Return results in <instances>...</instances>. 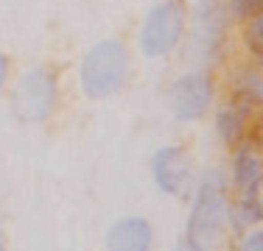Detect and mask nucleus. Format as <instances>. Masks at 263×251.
<instances>
[{
	"label": "nucleus",
	"instance_id": "f3484780",
	"mask_svg": "<svg viewBox=\"0 0 263 251\" xmlns=\"http://www.w3.org/2000/svg\"><path fill=\"white\" fill-rule=\"evenodd\" d=\"M196 3H202V6H213L216 0H196Z\"/></svg>",
	"mask_w": 263,
	"mask_h": 251
},
{
	"label": "nucleus",
	"instance_id": "9d476101",
	"mask_svg": "<svg viewBox=\"0 0 263 251\" xmlns=\"http://www.w3.org/2000/svg\"><path fill=\"white\" fill-rule=\"evenodd\" d=\"M247 115L249 112L238 103H224L221 109L216 112V131L218 137L224 140V145L235 148L243 142V134H247Z\"/></svg>",
	"mask_w": 263,
	"mask_h": 251
},
{
	"label": "nucleus",
	"instance_id": "2eb2a0df",
	"mask_svg": "<svg viewBox=\"0 0 263 251\" xmlns=\"http://www.w3.org/2000/svg\"><path fill=\"white\" fill-rule=\"evenodd\" d=\"M243 48H247L252 65L263 70V36H258V39H243Z\"/></svg>",
	"mask_w": 263,
	"mask_h": 251
},
{
	"label": "nucleus",
	"instance_id": "1a4fd4ad",
	"mask_svg": "<svg viewBox=\"0 0 263 251\" xmlns=\"http://www.w3.org/2000/svg\"><path fill=\"white\" fill-rule=\"evenodd\" d=\"M233 184L238 193H258L263 187V154L252 145H235Z\"/></svg>",
	"mask_w": 263,
	"mask_h": 251
},
{
	"label": "nucleus",
	"instance_id": "6ab92c4d",
	"mask_svg": "<svg viewBox=\"0 0 263 251\" xmlns=\"http://www.w3.org/2000/svg\"><path fill=\"white\" fill-rule=\"evenodd\" d=\"M260 142H263V120H260Z\"/></svg>",
	"mask_w": 263,
	"mask_h": 251
},
{
	"label": "nucleus",
	"instance_id": "f257e3e1",
	"mask_svg": "<svg viewBox=\"0 0 263 251\" xmlns=\"http://www.w3.org/2000/svg\"><path fill=\"white\" fill-rule=\"evenodd\" d=\"M129 75V50L118 39H104L87 50L79 67V81L87 98H109Z\"/></svg>",
	"mask_w": 263,
	"mask_h": 251
},
{
	"label": "nucleus",
	"instance_id": "6e6552de",
	"mask_svg": "<svg viewBox=\"0 0 263 251\" xmlns=\"http://www.w3.org/2000/svg\"><path fill=\"white\" fill-rule=\"evenodd\" d=\"M230 100L247 112H263V70L255 65L235 70L230 81Z\"/></svg>",
	"mask_w": 263,
	"mask_h": 251
},
{
	"label": "nucleus",
	"instance_id": "f8f14e48",
	"mask_svg": "<svg viewBox=\"0 0 263 251\" xmlns=\"http://www.w3.org/2000/svg\"><path fill=\"white\" fill-rule=\"evenodd\" d=\"M227 9H230V17H233V20L247 23L249 17H255L263 9V0H227Z\"/></svg>",
	"mask_w": 263,
	"mask_h": 251
},
{
	"label": "nucleus",
	"instance_id": "ddd939ff",
	"mask_svg": "<svg viewBox=\"0 0 263 251\" xmlns=\"http://www.w3.org/2000/svg\"><path fill=\"white\" fill-rule=\"evenodd\" d=\"M238 251H263V229H249L238 243Z\"/></svg>",
	"mask_w": 263,
	"mask_h": 251
},
{
	"label": "nucleus",
	"instance_id": "a211bd4d",
	"mask_svg": "<svg viewBox=\"0 0 263 251\" xmlns=\"http://www.w3.org/2000/svg\"><path fill=\"white\" fill-rule=\"evenodd\" d=\"M179 251H193L191 246H187V243H185V246H179Z\"/></svg>",
	"mask_w": 263,
	"mask_h": 251
},
{
	"label": "nucleus",
	"instance_id": "aec40b11",
	"mask_svg": "<svg viewBox=\"0 0 263 251\" xmlns=\"http://www.w3.org/2000/svg\"><path fill=\"white\" fill-rule=\"evenodd\" d=\"M0 251H6V246H3V243H0Z\"/></svg>",
	"mask_w": 263,
	"mask_h": 251
},
{
	"label": "nucleus",
	"instance_id": "39448f33",
	"mask_svg": "<svg viewBox=\"0 0 263 251\" xmlns=\"http://www.w3.org/2000/svg\"><path fill=\"white\" fill-rule=\"evenodd\" d=\"M213 78L204 73H187L177 84L171 87V95H168V103H171V112L177 120H199V117L208 115L210 103H213Z\"/></svg>",
	"mask_w": 263,
	"mask_h": 251
},
{
	"label": "nucleus",
	"instance_id": "4468645a",
	"mask_svg": "<svg viewBox=\"0 0 263 251\" xmlns=\"http://www.w3.org/2000/svg\"><path fill=\"white\" fill-rule=\"evenodd\" d=\"M258 36H263V9L243 23V39H258Z\"/></svg>",
	"mask_w": 263,
	"mask_h": 251
},
{
	"label": "nucleus",
	"instance_id": "0eeeda50",
	"mask_svg": "<svg viewBox=\"0 0 263 251\" xmlns=\"http://www.w3.org/2000/svg\"><path fill=\"white\" fill-rule=\"evenodd\" d=\"M109 251H148L152 248V226L143 218H123L106 235Z\"/></svg>",
	"mask_w": 263,
	"mask_h": 251
},
{
	"label": "nucleus",
	"instance_id": "20e7f679",
	"mask_svg": "<svg viewBox=\"0 0 263 251\" xmlns=\"http://www.w3.org/2000/svg\"><path fill=\"white\" fill-rule=\"evenodd\" d=\"M185 23L187 11L182 0H160L157 6H152V11L140 25V50L148 59H162L174 53L182 42Z\"/></svg>",
	"mask_w": 263,
	"mask_h": 251
},
{
	"label": "nucleus",
	"instance_id": "f03ea898",
	"mask_svg": "<svg viewBox=\"0 0 263 251\" xmlns=\"http://www.w3.org/2000/svg\"><path fill=\"white\" fill-rule=\"evenodd\" d=\"M227 226V196L218 176H208L193 201V212L187 218V246L193 251H213L221 243Z\"/></svg>",
	"mask_w": 263,
	"mask_h": 251
},
{
	"label": "nucleus",
	"instance_id": "423d86ee",
	"mask_svg": "<svg viewBox=\"0 0 263 251\" xmlns=\"http://www.w3.org/2000/svg\"><path fill=\"white\" fill-rule=\"evenodd\" d=\"M152 171H154V181L160 184L162 193L182 196L187 184H191V159L177 145L160 148L152 159Z\"/></svg>",
	"mask_w": 263,
	"mask_h": 251
},
{
	"label": "nucleus",
	"instance_id": "7ed1b4c3",
	"mask_svg": "<svg viewBox=\"0 0 263 251\" xmlns=\"http://www.w3.org/2000/svg\"><path fill=\"white\" fill-rule=\"evenodd\" d=\"M59 98V75L51 67H31L11 90V112L23 123H42L51 117Z\"/></svg>",
	"mask_w": 263,
	"mask_h": 251
},
{
	"label": "nucleus",
	"instance_id": "9b49d317",
	"mask_svg": "<svg viewBox=\"0 0 263 251\" xmlns=\"http://www.w3.org/2000/svg\"><path fill=\"white\" fill-rule=\"evenodd\" d=\"M263 221V201L258 193H241L233 204L227 206V223L235 232L252 229Z\"/></svg>",
	"mask_w": 263,
	"mask_h": 251
},
{
	"label": "nucleus",
	"instance_id": "dca6fc26",
	"mask_svg": "<svg viewBox=\"0 0 263 251\" xmlns=\"http://www.w3.org/2000/svg\"><path fill=\"white\" fill-rule=\"evenodd\" d=\"M6 81H9V59L6 53H0V90L6 87Z\"/></svg>",
	"mask_w": 263,
	"mask_h": 251
}]
</instances>
